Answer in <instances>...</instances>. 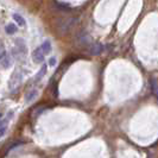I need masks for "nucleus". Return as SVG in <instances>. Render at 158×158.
Wrapping results in <instances>:
<instances>
[{
    "mask_svg": "<svg viewBox=\"0 0 158 158\" xmlns=\"http://www.w3.org/2000/svg\"><path fill=\"white\" fill-rule=\"evenodd\" d=\"M26 44H25V42H24L22 38H19V40H16V43H15V47H13V50H12V52H13V56L16 57L17 60H22L25 57L26 55Z\"/></svg>",
    "mask_w": 158,
    "mask_h": 158,
    "instance_id": "f257e3e1",
    "label": "nucleus"
},
{
    "mask_svg": "<svg viewBox=\"0 0 158 158\" xmlns=\"http://www.w3.org/2000/svg\"><path fill=\"white\" fill-rule=\"evenodd\" d=\"M0 62H1V67H2V69H8V68H11V65L13 63V60H12V56L10 55L8 52L5 51V49H4V45L1 44V55H0Z\"/></svg>",
    "mask_w": 158,
    "mask_h": 158,
    "instance_id": "f03ea898",
    "label": "nucleus"
},
{
    "mask_svg": "<svg viewBox=\"0 0 158 158\" xmlns=\"http://www.w3.org/2000/svg\"><path fill=\"white\" fill-rule=\"evenodd\" d=\"M22 79H23L22 71L16 70L13 74H12L11 80H10V82H8V87H10V89H11L12 92L19 87V85H20V82H22Z\"/></svg>",
    "mask_w": 158,
    "mask_h": 158,
    "instance_id": "7ed1b4c3",
    "label": "nucleus"
},
{
    "mask_svg": "<svg viewBox=\"0 0 158 158\" xmlns=\"http://www.w3.org/2000/svg\"><path fill=\"white\" fill-rule=\"evenodd\" d=\"M12 115H13V113L10 112V113H7L6 118L1 119V121H0V128H1V130H0V135H1V137L5 135L6 128H7V125H8V123H10V120H11V118H12Z\"/></svg>",
    "mask_w": 158,
    "mask_h": 158,
    "instance_id": "20e7f679",
    "label": "nucleus"
},
{
    "mask_svg": "<svg viewBox=\"0 0 158 158\" xmlns=\"http://www.w3.org/2000/svg\"><path fill=\"white\" fill-rule=\"evenodd\" d=\"M32 58H33V62H36V63H42L43 61H44V52H43V50L40 48H37L33 52H32Z\"/></svg>",
    "mask_w": 158,
    "mask_h": 158,
    "instance_id": "39448f33",
    "label": "nucleus"
},
{
    "mask_svg": "<svg viewBox=\"0 0 158 158\" xmlns=\"http://www.w3.org/2000/svg\"><path fill=\"white\" fill-rule=\"evenodd\" d=\"M103 50V47L101 44H93L92 47L89 48V52L92 54V55H99V54H101Z\"/></svg>",
    "mask_w": 158,
    "mask_h": 158,
    "instance_id": "423d86ee",
    "label": "nucleus"
},
{
    "mask_svg": "<svg viewBox=\"0 0 158 158\" xmlns=\"http://www.w3.org/2000/svg\"><path fill=\"white\" fill-rule=\"evenodd\" d=\"M40 49L43 50L44 55L50 54V52H51V43H50V40H45V42H44V43L40 45Z\"/></svg>",
    "mask_w": 158,
    "mask_h": 158,
    "instance_id": "0eeeda50",
    "label": "nucleus"
},
{
    "mask_svg": "<svg viewBox=\"0 0 158 158\" xmlns=\"http://www.w3.org/2000/svg\"><path fill=\"white\" fill-rule=\"evenodd\" d=\"M150 85H151V89H152L153 94L156 95V98L158 99V81L156 79H151Z\"/></svg>",
    "mask_w": 158,
    "mask_h": 158,
    "instance_id": "6e6552de",
    "label": "nucleus"
},
{
    "mask_svg": "<svg viewBox=\"0 0 158 158\" xmlns=\"http://www.w3.org/2000/svg\"><path fill=\"white\" fill-rule=\"evenodd\" d=\"M5 31H6L7 35H15L17 32V26L15 24H7L5 26Z\"/></svg>",
    "mask_w": 158,
    "mask_h": 158,
    "instance_id": "1a4fd4ad",
    "label": "nucleus"
},
{
    "mask_svg": "<svg viewBox=\"0 0 158 158\" xmlns=\"http://www.w3.org/2000/svg\"><path fill=\"white\" fill-rule=\"evenodd\" d=\"M37 96V90L36 89H32L31 92H29L27 94H26V98H25V101L26 102H31L32 100L35 99Z\"/></svg>",
    "mask_w": 158,
    "mask_h": 158,
    "instance_id": "9d476101",
    "label": "nucleus"
},
{
    "mask_svg": "<svg viewBox=\"0 0 158 158\" xmlns=\"http://www.w3.org/2000/svg\"><path fill=\"white\" fill-rule=\"evenodd\" d=\"M45 73H47V64H43V67L40 68V73L36 75V82H38V81H40V79L45 75Z\"/></svg>",
    "mask_w": 158,
    "mask_h": 158,
    "instance_id": "9b49d317",
    "label": "nucleus"
},
{
    "mask_svg": "<svg viewBox=\"0 0 158 158\" xmlns=\"http://www.w3.org/2000/svg\"><path fill=\"white\" fill-rule=\"evenodd\" d=\"M13 19L16 20V23L18 24L19 26H25V19H24V18L20 16V15H18V13H15V15H13Z\"/></svg>",
    "mask_w": 158,
    "mask_h": 158,
    "instance_id": "f8f14e48",
    "label": "nucleus"
},
{
    "mask_svg": "<svg viewBox=\"0 0 158 158\" xmlns=\"http://www.w3.org/2000/svg\"><path fill=\"white\" fill-rule=\"evenodd\" d=\"M56 64V58L55 57H52V58H50V61H49V65H51V67H54Z\"/></svg>",
    "mask_w": 158,
    "mask_h": 158,
    "instance_id": "ddd939ff",
    "label": "nucleus"
}]
</instances>
